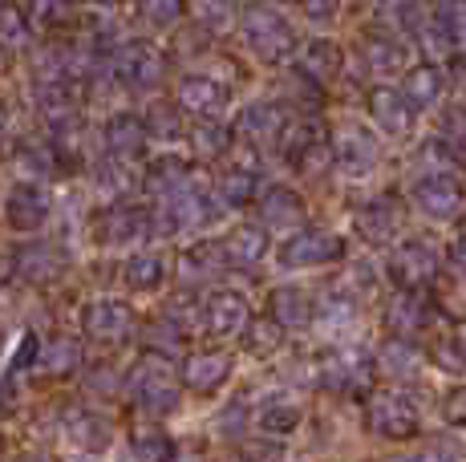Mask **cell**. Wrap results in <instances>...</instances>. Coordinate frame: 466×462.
Here are the masks:
<instances>
[{
	"mask_svg": "<svg viewBox=\"0 0 466 462\" xmlns=\"http://www.w3.org/2000/svg\"><path fill=\"white\" fill-rule=\"evenodd\" d=\"M410 199L430 219H451L462 211V183L451 171H426L410 186Z\"/></svg>",
	"mask_w": 466,
	"mask_h": 462,
	"instance_id": "7a4b0ae2",
	"label": "cell"
},
{
	"mask_svg": "<svg viewBox=\"0 0 466 462\" xmlns=\"http://www.w3.org/2000/svg\"><path fill=\"white\" fill-rule=\"evenodd\" d=\"M264 216L272 219L276 227H289V224H300V199L292 191H272L268 195V203H264Z\"/></svg>",
	"mask_w": 466,
	"mask_h": 462,
	"instance_id": "2e32d148",
	"label": "cell"
},
{
	"mask_svg": "<svg viewBox=\"0 0 466 462\" xmlns=\"http://www.w3.org/2000/svg\"><path fill=\"white\" fill-rule=\"evenodd\" d=\"M223 377H228V361H223V357H199V361L191 366V381H195L199 389L219 386Z\"/></svg>",
	"mask_w": 466,
	"mask_h": 462,
	"instance_id": "44dd1931",
	"label": "cell"
},
{
	"mask_svg": "<svg viewBox=\"0 0 466 462\" xmlns=\"http://www.w3.org/2000/svg\"><path fill=\"white\" fill-rule=\"evenodd\" d=\"M361 53H365V65H370L378 77H390L406 65V49H401L393 37H385V33H370Z\"/></svg>",
	"mask_w": 466,
	"mask_h": 462,
	"instance_id": "8fae6325",
	"label": "cell"
},
{
	"mask_svg": "<svg viewBox=\"0 0 466 462\" xmlns=\"http://www.w3.org/2000/svg\"><path fill=\"white\" fill-rule=\"evenodd\" d=\"M333 158H337V155L325 146V142H317V138H312V142H300V171L312 175V179H317V175H325L329 166H333Z\"/></svg>",
	"mask_w": 466,
	"mask_h": 462,
	"instance_id": "d6986e66",
	"label": "cell"
},
{
	"mask_svg": "<svg viewBox=\"0 0 466 462\" xmlns=\"http://www.w3.org/2000/svg\"><path fill=\"white\" fill-rule=\"evenodd\" d=\"M239 316H244V305H239L236 296H215L211 300V325L215 328H223V333H228V328L239 325Z\"/></svg>",
	"mask_w": 466,
	"mask_h": 462,
	"instance_id": "7402d4cb",
	"label": "cell"
},
{
	"mask_svg": "<svg viewBox=\"0 0 466 462\" xmlns=\"http://www.w3.org/2000/svg\"><path fill=\"white\" fill-rule=\"evenodd\" d=\"M422 455H426V458H462L466 450H462L454 438H442V442H426Z\"/></svg>",
	"mask_w": 466,
	"mask_h": 462,
	"instance_id": "484cf974",
	"label": "cell"
},
{
	"mask_svg": "<svg viewBox=\"0 0 466 462\" xmlns=\"http://www.w3.org/2000/svg\"><path fill=\"white\" fill-rule=\"evenodd\" d=\"M297 422H300V410H297V406H289V402L268 406V410L259 414V426H264L268 434H276V438H284V434H289Z\"/></svg>",
	"mask_w": 466,
	"mask_h": 462,
	"instance_id": "ac0fdd59",
	"label": "cell"
},
{
	"mask_svg": "<svg viewBox=\"0 0 466 462\" xmlns=\"http://www.w3.org/2000/svg\"><path fill=\"white\" fill-rule=\"evenodd\" d=\"M451 252H454V260H459V264H466V224L459 227V236H454Z\"/></svg>",
	"mask_w": 466,
	"mask_h": 462,
	"instance_id": "f1b7e54d",
	"label": "cell"
},
{
	"mask_svg": "<svg viewBox=\"0 0 466 462\" xmlns=\"http://www.w3.org/2000/svg\"><path fill=\"white\" fill-rule=\"evenodd\" d=\"M434 29L451 53H466V0H442L434 13Z\"/></svg>",
	"mask_w": 466,
	"mask_h": 462,
	"instance_id": "7c38bea8",
	"label": "cell"
},
{
	"mask_svg": "<svg viewBox=\"0 0 466 462\" xmlns=\"http://www.w3.org/2000/svg\"><path fill=\"white\" fill-rule=\"evenodd\" d=\"M378 366L385 377L393 381H414L418 373H422V357H418V349L406 341V336H393V341H385V349L378 353Z\"/></svg>",
	"mask_w": 466,
	"mask_h": 462,
	"instance_id": "30bf717a",
	"label": "cell"
},
{
	"mask_svg": "<svg viewBox=\"0 0 466 462\" xmlns=\"http://www.w3.org/2000/svg\"><path fill=\"white\" fill-rule=\"evenodd\" d=\"M442 417L451 426H462V430H466V386L462 389H451V394L442 397Z\"/></svg>",
	"mask_w": 466,
	"mask_h": 462,
	"instance_id": "cb8c5ba5",
	"label": "cell"
},
{
	"mask_svg": "<svg viewBox=\"0 0 466 462\" xmlns=\"http://www.w3.org/2000/svg\"><path fill=\"white\" fill-rule=\"evenodd\" d=\"M385 276H390L398 288H426L430 280L438 276V256L434 247L422 244V239H406V244H398L390 252V260H385Z\"/></svg>",
	"mask_w": 466,
	"mask_h": 462,
	"instance_id": "3957f363",
	"label": "cell"
},
{
	"mask_svg": "<svg viewBox=\"0 0 466 462\" xmlns=\"http://www.w3.org/2000/svg\"><path fill=\"white\" fill-rule=\"evenodd\" d=\"M276 316H280L284 325H309V316H312V305H309V296L297 288H289V292H276Z\"/></svg>",
	"mask_w": 466,
	"mask_h": 462,
	"instance_id": "e0dca14e",
	"label": "cell"
},
{
	"mask_svg": "<svg viewBox=\"0 0 466 462\" xmlns=\"http://www.w3.org/2000/svg\"><path fill=\"white\" fill-rule=\"evenodd\" d=\"M365 422L378 438H390V442H406V438H418L422 430V414L418 406L410 402L401 389H385V394H373L370 410H365Z\"/></svg>",
	"mask_w": 466,
	"mask_h": 462,
	"instance_id": "6da1fadb",
	"label": "cell"
},
{
	"mask_svg": "<svg viewBox=\"0 0 466 462\" xmlns=\"http://www.w3.org/2000/svg\"><path fill=\"white\" fill-rule=\"evenodd\" d=\"M442 74H438L434 65H418V69H410V77H406V94L410 102L418 105V110H426V105H434L438 97H442Z\"/></svg>",
	"mask_w": 466,
	"mask_h": 462,
	"instance_id": "4fadbf2b",
	"label": "cell"
},
{
	"mask_svg": "<svg viewBox=\"0 0 466 462\" xmlns=\"http://www.w3.org/2000/svg\"><path fill=\"white\" fill-rule=\"evenodd\" d=\"M365 5H398V0H365Z\"/></svg>",
	"mask_w": 466,
	"mask_h": 462,
	"instance_id": "f546056e",
	"label": "cell"
},
{
	"mask_svg": "<svg viewBox=\"0 0 466 462\" xmlns=\"http://www.w3.org/2000/svg\"><path fill=\"white\" fill-rule=\"evenodd\" d=\"M430 357H434V366L442 373H466V345L462 341H438L434 349H430Z\"/></svg>",
	"mask_w": 466,
	"mask_h": 462,
	"instance_id": "ffe728a7",
	"label": "cell"
},
{
	"mask_svg": "<svg viewBox=\"0 0 466 462\" xmlns=\"http://www.w3.org/2000/svg\"><path fill=\"white\" fill-rule=\"evenodd\" d=\"M248 37H252V45H259L264 53H276V49L289 45L292 33L284 29L280 16H272V13H256L252 21H248Z\"/></svg>",
	"mask_w": 466,
	"mask_h": 462,
	"instance_id": "5bb4252c",
	"label": "cell"
},
{
	"mask_svg": "<svg viewBox=\"0 0 466 462\" xmlns=\"http://www.w3.org/2000/svg\"><path fill=\"white\" fill-rule=\"evenodd\" d=\"M333 155L340 158V166H345L349 175H357V179H361V175H370L373 166H378L381 142H378V135H370L365 126H340Z\"/></svg>",
	"mask_w": 466,
	"mask_h": 462,
	"instance_id": "8992f818",
	"label": "cell"
},
{
	"mask_svg": "<svg viewBox=\"0 0 466 462\" xmlns=\"http://www.w3.org/2000/svg\"><path fill=\"white\" fill-rule=\"evenodd\" d=\"M231 252H236L239 260H259V256H264V236H259V231H236Z\"/></svg>",
	"mask_w": 466,
	"mask_h": 462,
	"instance_id": "603a6c76",
	"label": "cell"
},
{
	"mask_svg": "<svg viewBox=\"0 0 466 462\" xmlns=\"http://www.w3.org/2000/svg\"><path fill=\"white\" fill-rule=\"evenodd\" d=\"M304 69H309L317 82H329V77L340 74V49L333 41H312V45L304 49Z\"/></svg>",
	"mask_w": 466,
	"mask_h": 462,
	"instance_id": "9a60e30c",
	"label": "cell"
},
{
	"mask_svg": "<svg viewBox=\"0 0 466 462\" xmlns=\"http://www.w3.org/2000/svg\"><path fill=\"white\" fill-rule=\"evenodd\" d=\"M370 114L385 138H406L418 122V105L401 90H390V85H378V90L370 94Z\"/></svg>",
	"mask_w": 466,
	"mask_h": 462,
	"instance_id": "277c9868",
	"label": "cell"
},
{
	"mask_svg": "<svg viewBox=\"0 0 466 462\" xmlns=\"http://www.w3.org/2000/svg\"><path fill=\"white\" fill-rule=\"evenodd\" d=\"M304 8H309L312 21H333L340 13V0H304Z\"/></svg>",
	"mask_w": 466,
	"mask_h": 462,
	"instance_id": "83f0119b",
	"label": "cell"
},
{
	"mask_svg": "<svg viewBox=\"0 0 466 462\" xmlns=\"http://www.w3.org/2000/svg\"><path fill=\"white\" fill-rule=\"evenodd\" d=\"M320 377L333 389H361L370 381V357L365 353H329Z\"/></svg>",
	"mask_w": 466,
	"mask_h": 462,
	"instance_id": "9c48e42d",
	"label": "cell"
},
{
	"mask_svg": "<svg viewBox=\"0 0 466 462\" xmlns=\"http://www.w3.org/2000/svg\"><path fill=\"white\" fill-rule=\"evenodd\" d=\"M187 97H191L199 110H215V105L223 102V94L215 90V85H208V82H191V85H187Z\"/></svg>",
	"mask_w": 466,
	"mask_h": 462,
	"instance_id": "d4e9b609",
	"label": "cell"
},
{
	"mask_svg": "<svg viewBox=\"0 0 466 462\" xmlns=\"http://www.w3.org/2000/svg\"><path fill=\"white\" fill-rule=\"evenodd\" d=\"M353 227H357V236H361L365 244H373V247L393 244V236L401 231V207H398V199H393V195H378V199H370L353 216Z\"/></svg>",
	"mask_w": 466,
	"mask_h": 462,
	"instance_id": "5b68a950",
	"label": "cell"
},
{
	"mask_svg": "<svg viewBox=\"0 0 466 462\" xmlns=\"http://www.w3.org/2000/svg\"><path fill=\"white\" fill-rule=\"evenodd\" d=\"M446 138H451L454 146H462V150H466V110L446 114Z\"/></svg>",
	"mask_w": 466,
	"mask_h": 462,
	"instance_id": "4316f807",
	"label": "cell"
},
{
	"mask_svg": "<svg viewBox=\"0 0 466 462\" xmlns=\"http://www.w3.org/2000/svg\"><path fill=\"white\" fill-rule=\"evenodd\" d=\"M345 244L329 231H304V236L289 239L280 252L284 268H317V264H329V260H340Z\"/></svg>",
	"mask_w": 466,
	"mask_h": 462,
	"instance_id": "52a82bcc",
	"label": "cell"
},
{
	"mask_svg": "<svg viewBox=\"0 0 466 462\" xmlns=\"http://www.w3.org/2000/svg\"><path fill=\"white\" fill-rule=\"evenodd\" d=\"M426 300L418 296L414 288H401L398 296L385 305V328H390L393 336H414L418 328L426 325Z\"/></svg>",
	"mask_w": 466,
	"mask_h": 462,
	"instance_id": "ba28073f",
	"label": "cell"
}]
</instances>
